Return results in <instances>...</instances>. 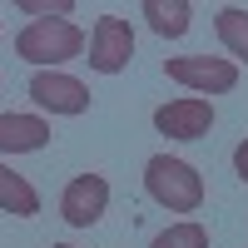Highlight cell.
<instances>
[{"label": "cell", "instance_id": "cell-15", "mask_svg": "<svg viewBox=\"0 0 248 248\" xmlns=\"http://www.w3.org/2000/svg\"><path fill=\"white\" fill-rule=\"evenodd\" d=\"M50 248H75V243H50Z\"/></svg>", "mask_w": 248, "mask_h": 248}, {"label": "cell", "instance_id": "cell-3", "mask_svg": "<svg viewBox=\"0 0 248 248\" xmlns=\"http://www.w3.org/2000/svg\"><path fill=\"white\" fill-rule=\"evenodd\" d=\"M169 79L184 90H194V94H229L238 85V65L233 60H223V55H179L169 60Z\"/></svg>", "mask_w": 248, "mask_h": 248}, {"label": "cell", "instance_id": "cell-10", "mask_svg": "<svg viewBox=\"0 0 248 248\" xmlns=\"http://www.w3.org/2000/svg\"><path fill=\"white\" fill-rule=\"evenodd\" d=\"M0 209L15 214V218H35L40 214V194L30 189L25 174H10L5 164H0Z\"/></svg>", "mask_w": 248, "mask_h": 248}, {"label": "cell", "instance_id": "cell-5", "mask_svg": "<svg viewBox=\"0 0 248 248\" xmlns=\"http://www.w3.org/2000/svg\"><path fill=\"white\" fill-rule=\"evenodd\" d=\"M109 209V184L99 174H79L65 184V194H60V214H65L70 229H94L99 218Z\"/></svg>", "mask_w": 248, "mask_h": 248}, {"label": "cell", "instance_id": "cell-14", "mask_svg": "<svg viewBox=\"0 0 248 248\" xmlns=\"http://www.w3.org/2000/svg\"><path fill=\"white\" fill-rule=\"evenodd\" d=\"M233 169H238V179L248 184V139H243L238 149H233Z\"/></svg>", "mask_w": 248, "mask_h": 248}, {"label": "cell", "instance_id": "cell-6", "mask_svg": "<svg viewBox=\"0 0 248 248\" xmlns=\"http://www.w3.org/2000/svg\"><path fill=\"white\" fill-rule=\"evenodd\" d=\"M154 129L169 134V139H203L214 129V105L199 94H184V99H169V105L154 109Z\"/></svg>", "mask_w": 248, "mask_h": 248}, {"label": "cell", "instance_id": "cell-9", "mask_svg": "<svg viewBox=\"0 0 248 248\" xmlns=\"http://www.w3.org/2000/svg\"><path fill=\"white\" fill-rule=\"evenodd\" d=\"M139 15L149 20V30H154V35H169V40H179L184 30H189V15H194V5H189V0H144V5H139Z\"/></svg>", "mask_w": 248, "mask_h": 248}, {"label": "cell", "instance_id": "cell-11", "mask_svg": "<svg viewBox=\"0 0 248 248\" xmlns=\"http://www.w3.org/2000/svg\"><path fill=\"white\" fill-rule=\"evenodd\" d=\"M218 40H223V50H229V55L248 60V10L223 5V10H218Z\"/></svg>", "mask_w": 248, "mask_h": 248}, {"label": "cell", "instance_id": "cell-13", "mask_svg": "<svg viewBox=\"0 0 248 248\" xmlns=\"http://www.w3.org/2000/svg\"><path fill=\"white\" fill-rule=\"evenodd\" d=\"M20 10H25V15H40V20H65L75 5H70V0H55V5H40V0H20Z\"/></svg>", "mask_w": 248, "mask_h": 248}, {"label": "cell", "instance_id": "cell-7", "mask_svg": "<svg viewBox=\"0 0 248 248\" xmlns=\"http://www.w3.org/2000/svg\"><path fill=\"white\" fill-rule=\"evenodd\" d=\"M30 99L50 114H85L90 109V85H79L75 75H60V70H40L30 79Z\"/></svg>", "mask_w": 248, "mask_h": 248}, {"label": "cell", "instance_id": "cell-4", "mask_svg": "<svg viewBox=\"0 0 248 248\" xmlns=\"http://www.w3.org/2000/svg\"><path fill=\"white\" fill-rule=\"evenodd\" d=\"M129 55H134V30H129V20H119V15H99V25L90 35V70L99 75H119L124 65H129Z\"/></svg>", "mask_w": 248, "mask_h": 248}, {"label": "cell", "instance_id": "cell-2", "mask_svg": "<svg viewBox=\"0 0 248 248\" xmlns=\"http://www.w3.org/2000/svg\"><path fill=\"white\" fill-rule=\"evenodd\" d=\"M15 50H20V60L50 70V65H65V60H75L85 50V30H79L75 20H30V25L15 35Z\"/></svg>", "mask_w": 248, "mask_h": 248}, {"label": "cell", "instance_id": "cell-8", "mask_svg": "<svg viewBox=\"0 0 248 248\" xmlns=\"http://www.w3.org/2000/svg\"><path fill=\"white\" fill-rule=\"evenodd\" d=\"M50 144V124L35 114H0V154H35Z\"/></svg>", "mask_w": 248, "mask_h": 248}, {"label": "cell", "instance_id": "cell-1", "mask_svg": "<svg viewBox=\"0 0 248 248\" xmlns=\"http://www.w3.org/2000/svg\"><path fill=\"white\" fill-rule=\"evenodd\" d=\"M144 189H149V199L159 203V209L169 214H199L203 209V179L194 164H184L174 154H154L149 164H144Z\"/></svg>", "mask_w": 248, "mask_h": 248}, {"label": "cell", "instance_id": "cell-12", "mask_svg": "<svg viewBox=\"0 0 248 248\" xmlns=\"http://www.w3.org/2000/svg\"><path fill=\"white\" fill-rule=\"evenodd\" d=\"M149 248H209V229L194 223V218H184V223H169Z\"/></svg>", "mask_w": 248, "mask_h": 248}]
</instances>
